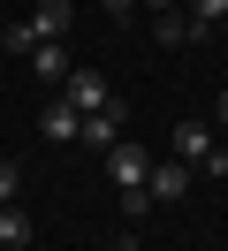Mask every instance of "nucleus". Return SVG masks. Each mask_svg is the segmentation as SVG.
<instances>
[{
  "label": "nucleus",
  "instance_id": "nucleus-3",
  "mask_svg": "<svg viewBox=\"0 0 228 251\" xmlns=\"http://www.w3.org/2000/svg\"><path fill=\"white\" fill-rule=\"evenodd\" d=\"M190 160H152V175H145V190H152V205H175L182 190H190Z\"/></svg>",
  "mask_w": 228,
  "mask_h": 251
},
{
  "label": "nucleus",
  "instance_id": "nucleus-8",
  "mask_svg": "<svg viewBox=\"0 0 228 251\" xmlns=\"http://www.w3.org/2000/svg\"><path fill=\"white\" fill-rule=\"evenodd\" d=\"M69 23H76V0H38L30 31H38V38H69Z\"/></svg>",
  "mask_w": 228,
  "mask_h": 251
},
{
  "label": "nucleus",
  "instance_id": "nucleus-6",
  "mask_svg": "<svg viewBox=\"0 0 228 251\" xmlns=\"http://www.w3.org/2000/svg\"><path fill=\"white\" fill-rule=\"evenodd\" d=\"M122 122H129V114H122V99H114V107H99V114H84V145H91V152L122 145Z\"/></svg>",
  "mask_w": 228,
  "mask_h": 251
},
{
  "label": "nucleus",
  "instance_id": "nucleus-11",
  "mask_svg": "<svg viewBox=\"0 0 228 251\" xmlns=\"http://www.w3.org/2000/svg\"><path fill=\"white\" fill-rule=\"evenodd\" d=\"M0 46H8V53H15V61H30V53H38V46H46V38H38V31H30V23H8V31H0Z\"/></svg>",
  "mask_w": 228,
  "mask_h": 251
},
{
  "label": "nucleus",
  "instance_id": "nucleus-15",
  "mask_svg": "<svg viewBox=\"0 0 228 251\" xmlns=\"http://www.w3.org/2000/svg\"><path fill=\"white\" fill-rule=\"evenodd\" d=\"M198 168H205V175H228V145H213V152L198 160Z\"/></svg>",
  "mask_w": 228,
  "mask_h": 251
},
{
  "label": "nucleus",
  "instance_id": "nucleus-18",
  "mask_svg": "<svg viewBox=\"0 0 228 251\" xmlns=\"http://www.w3.org/2000/svg\"><path fill=\"white\" fill-rule=\"evenodd\" d=\"M145 8H182V0H145Z\"/></svg>",
  "mask_w": 228,
  "mask_h": 251
},
{
  "label": "nucleus",
  "instance_id": "nucleus-1",
  "mask_svg": "<svg viewBox=\"0 0 228 251\" xmlns=\"http://www.w3.org/2000/svg\"><path fill=\"white\" fill-rule=\"evenodd\" d=\"M61 99H69L76 114H99V107H114V92H106V76H99V69H69Z\"/></svg>",
  "mask_w": 228,
  "mask_h": 251
},
{
  "label": "nucleus",
  "instance_id": "nucleus-14",
  "mask_svg": "<svg viewBox=\"0 0 228 251\" xmlns=\"http://www.w3.org/2000/svg\"><path fill=\"white\" fill-rule=\"evenodd\" d=\"M15 190H23V168H15V160H0V205H15Z\"/></svg>",
  "mask_w": 228,
  "mask_h": 251
},
{
  "label": "nucleus",
  "instance_id": "nucleus-19",
  "mask_svg": "<svg viewBox=\"0 0 228 251\" xmlns=\"http://www.w3.org/2000/svg\"><path fill=\"white\" fill-rule=\"evenodd\" d=\"M106 251H137V244H106Z\"/></svg>",
  "mask_w": 228,
  "mask_h": 251
},
{
  "label": "nucleus",
  "instance_id": "nucleus-2",
  "mask_svg": "<svg viewBox=\"0 0 228 251\" xmlns=\"http://www.w3.org/2000/svg\"><path fill=\"white\" fill-rule=\"evenodd\" d=\"M106 175H114V190H137V183L152 175V152H145V145H129V137L106 145Z\"/></svg>",
  "mask_w": 228,
  "mask_h": 251
},
{
  "label": "nucleus",
  "instance_id": "nucleus-13",
  "mask_svg": "<svg viewBox=\"0 0 228 251\" xmlns=\"http://www.w3.org/2000/svg\"><path fill=\"white\" fill-rule=\"evenodd\" d=\"M145 213H152V190H145V183L122 190V221H145Z\"/></svg>",
  "mask_w": 228,
  "mask_h": 251
},
{
  "label": "nucleus",
  "instance_id": "nucleus-17",
  "mask_svg": "<svg viewBox=\"0 0 228 251\" xmlns=\"http://www.w3.org/2000/svg\"><path fill=\"white\" fill-rule=\"evenodd\" d=\"M213 122H221V129H228V92H221V99H213Z\"/></svg>",
  "mask_w": 228,
  "mask_h": 251
},
{
  "label": "nucleus",
  "instance_id": "nucleus-12",
  "mask_svg": "<svg viewBox=\"0 0 228 251\" xmlns=\"http://www.w3.org/2000/svg\"><path fill=\"white\" fill-rule=\"evenodd\" d=\"M190 23H205V31H221V23H228V0H190Z\"/></svg>",
  "mask_w": 228,
  "mask_h": 251
},
{
  "label": "nucleus",
  "instance_id": "nucleus-5",
  "mask_svg": "<svg viewBox=\"0 0 228 251\" xmlns=\"http://www.w3.org/2000/svg\"><path fill=\"white\" fill-rule=\"evenodd\" d=\"M152 31H160V46H198V38H213L205 23H190V8H160Z\"/></svg>",
  "mask_w": 228,
  "mask_h": 251
},
{
  "label": "nucleus",
  "instance_id": "nucleus-9",
  "mask_svg": "<svg viewBox=\"0 0 228 251\" xmlns=\"http://www.w3.org/2000/svg\"><path fill=\"white\" fill-rule=\"evenodd\" d=\"M213 145H221V137H213V122H182V129H175V160H190V168L213 152Z\"/></svg>",
  "mask_w": 228,
  "mask_h": 251
},
{
  "label": "nucleus",
  "instance_id": "nucleus-16",
  "mask_svg": "<svg viewBox=\"0 0 228 251\" xmlns=\"http://www.w3.org/2000/svg\"><path fill=\"white\" fill-rule=\"evenodd\" d=\"M99 8H106V16H114V23H122V16H129V8H137V0H99Z\"/></svg>",
  "mask_w": 228,
  "mask_h": 251
},
{
  "label": "nucleus",
  "instance_id": "nucleus-4",
  "mask_svg": "<svg viewBox=\"0 0 228 251\" xmlns=\"http://www.w3.org/2000/svg\"><path fill=\"white\" fill-rule=\"evenodd\" d=\"M38 137H46V145H76V137H84V114L53 92V99H46V114H38Z\"/></svg>",
  "mask_w": 228,
  "mask_h": 251
},
{
  "label": "nucleus",
  "instance_id": "nucleus-7",
  "mask_svg": "<svg viewBox=\"0 0 228 251\" xmlns=\"http://www.w3.org/2000/svg\"><path fill=\"white\" fill-rule=\"evenodd\" d=\"M30 76H38L46 92H61V84H69V53H61V38H46V46L30 53Z\"/></svg>",
  "mask_w": 228,
  "mask_h": 251
},
{
  "label": "nucleus",
  "instance_id": "nucleus-10",
  "mask_svg": "<svg viewBox=\"0 0 228 251\" xmlns=\"http://www.w3.org/2000/svg\"><path fill=\"white\" fill-rule=\"evenodd\" d=\"M30 244V213L23 205H0V251H23Z\"/></svg>",
  "mask_w": 228,
  "mask_h": 251
}]
</instances>
